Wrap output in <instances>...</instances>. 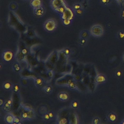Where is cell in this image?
Here are the masks:
<instances>
[{"label": "cell", "mask_w": 124, "mask_h": 124, "mask_svg": "<svg viewBox=\"0 0 124 124\" xmlns=\"http://www.w3.org/2000/svg\"><path fill=\"white\" fill-rule=\"evenodd\" d=\"M34 14L37 17H40L44 15L45 12V9L43 6L33 9Z\"/></svg>", "instance_id": "obj_5"}, {"label": "cell", "mask_w": 124, "mask_h": 124, "mask_svg": "<svg viewBox=\"0 0 124 124\" xmlns=\"http://www.w3.org/2000/svg\"><path fill=\"white\" fill-rule=\"evenodd\" d=\"M71 21L69 20H63V23L65 26H68L71 24Z\"/></svg>", "instance_id": "obj_9"}, {"label": "cell", "mask_w": 124, "mask_h": 124, "mask_svg": "<svg viewBox=\"0 0 124 124\" xmlns=\"http://www.w3.org/2000/svg\"><path fill=\"white\" fill-rule=\"evenodd\" d=\"M45 29L48 32H52L56 29L57 23L55 20L53 19H48L44 24Z\"/></svg>", "instance_id": "obj_2"}, {"label": "cell", "mask_w": 124, "mask_h": 124, "mask_svg": "<svg viewBox=\"0 0 124 124\" xmlns=\"http://www.w3.org/2000/svg\"><path fill=\"white\" fill-rule=\"evenodd\" d=\"M50 6L54 11L61 14L68 7L64 0H51Z\"/></svg>", "instance_id": "obj_1"}, {"label": "cell", "mask_w": 124, "mask_h": 124, "mask_svg": "<svg viewBox=\"0 0 124 124\" xmlns=\"http://www.w3.org/2000/svg\"><path fill=\"white\" fill-rule=\"evenodd\" d=\"M90 32L91 35L95 37H100L103 33V29L102 26L99 24L93 25L91 28Z\"/></svg>", "instance_id": "obj_3"}, {"label": "cell", "mask_w": 124, "mask_h": 124, "mask_svg": "<svg viewBox=\"0 0 124 124\" xmlns=\"http://www.w3.org/2000/svg\"><path fill=\"white\" fill-rule=\"evenodd\" d=\"M104 80H105V78L103 76L99 75L97 78V81L99 82H103L104 81Z\"/></svg>", "instance_id": "obj_8"}, {"label": "cell", "mask_w": 124, "mask_h": 124, "mask_svg": "<svg viewBox=\"0 0 124 124\" xmlns=\"http://www.w3.org/2000/svg\"><path fill=\"white\" fill-rule=\"evenodd\" d=\"M80 7L78 5H76L74 6V9L75 10L77 11L80 10Z\"/></svg>", "instance_id": "obj_10"}, {"label": "cell", "mask_w": 124, "mask_h": 124, "mask_svg": "<svg viewBox=\"0 0 124 124\" xmlns=\"http://www.w3.org/2000/svg\"><path fill=\"white\" fill-rule=\"evenodd\" d=\"M74 14L72 10L67 7L64 11L61 14V18L62 20L71 21L74 18Z\"/></svg>", "instance_id": "obj_4"}, {"label": "cell", "mask_w": 124, "mask_h": 124, "mask_svg": "<svg viewBox=\"0 0 124 124\" xmlns=\"http://www.w3.org/2000/svg\"><path fill=\"white\" fill-rule=\"evenodd\" d=\"M116 1L121 5H123L124 4V0H116Z\"/></svg>", "instance_id": "obj_11"}, {"label": "cell", "mask_w": 124, "mask_h": 124, "mask_svg": "<svg viewBox=\"0 0 124 124\" xmlns=\"http://www.w3.org/2000/svg\"><path fill=\"white\" fill-rule=\"evenodd\" d=\"M9 8L10 10L12 11H14L17 10L18 8V5L16 3L14 2L13 3H11L9 5Z\"/></svg>", "instance_id": "obj_7"}, {"label": "cell", "mask_w": 124, "mask_h": 124, "mask_svg": "<svg viewBox=\"0 0 124 124\" xmlns=\"http://www.w3.org/2000/svg\"><path fill=\"white\" fill-rule=\"evenodd\" d=\"M30 5L33 9H34L42 6V0H31Z\"/></svg>", "instance_id": "obj_6"}]
</instances>
